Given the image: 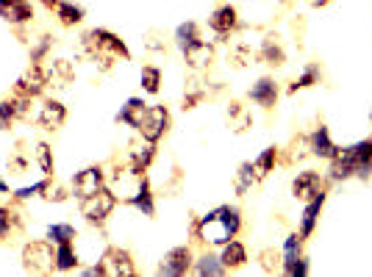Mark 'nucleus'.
<instances>
[{
	"label": "nucleus",
	"instance_id": "f257e3e1",
	"mask_svg": "<svg viewBox=\"0 0 372 277\" xmlns=\"http://www.w3.org/2000/svg\"><path fill=\"white\" fill-rule=\"evenodd\" d=\"M239 230H242V214L234 205H220L201 216L198 222H192V236L214 247L228 244L231 239H237Z\"/></svg>",
	"mask_w": 372,
	"mask_h": 277
},
{
	"label": "nucleus",
	"instance_id": "f03ea898",
	"mask_svg": "<svg viewBox=\"0 0 372 277\" xmlns=\"http://www.w3.org/2000/svg\"><path fill=\"white\" fill-rule=\"evenodd\" d=\"M81 47H84V53L92 59V62L101 67L103 72H108L114 62H131V50H128V45L117 36V33L106 31V28H92V31L84 33V39H81Z\"/></svg>",
	"mask_w": 372,
	"mask_h": 277
},
{
	"label": "nucleus",
	"instance_id": "7ed1b4c3",
	"mask_svg": "<svg viewBox=\"0 0 372 277\" xmlns=\"http://www.w3.org/2000/svg\"><path fill=\"white\" fill-rule=\"evenodd\" d=\"M331 181H347V178H359V181H370L372 178V136L361 139L344 150H337L331 158Z\"/></svg>",
	"mask_w": 372,
	"mask_h": 277
},
{
	"label": "nucleus",
	"instance_id": "20e7f679",
	"mask_svg": "<svg viewBox=\"0 0 372 277\" xmlns=\"http://www.w3.org/2000/svg\"><path fill=\"white\" fill-rule=\"evenodd\" d=\"M23 269L34 275L56 272V244L50 239H36L23 247Z\"/></svg>",
	"mask_w": 372,
	"mask_h": 277
},
{
	"label": "nucleus",
	"instance_id": "39448f33",
	"mask_svg": "<svg viewBox=\"0 0 372 277\" xmlns=\"http://www.w3.org/2000/svg\"><path fill=\"white\" fill-rule=\"evenodd\" d=\"M117 208V194L111 188H101L98 194L81 200V216L89 222V225H106V219L111 216V211Z\"/></svg>",
	"mask_w": 372,
	"mask_h": 277
},
{
	"label": "nucleus",
	"instance_id": "423d86ee",
	"mask_svg": "<svg viewBox=\"0 0 372 277\" xmlns=\"http://www.w3.org/2000/svg\"><path fill=\"white\" fill-rule=\"evenodd\" d=\"M101 275L106 277H134L136 275V264L131 258L128 249L123 247H108L101 258Z\"/></svg>",
	"mask_w": 372,
	"mask_h": 277
},
{
	"label": "nucleus",
	"instance_id": "0eeeda50",
	"mask_svg": "<svg viewBox=\"0 0 372 277\" xmlns=\"http://www.w3.org/2000/svg\"><path fill=\"white\" fill-rule=\"evenodd\" d=\"M169 123H172V120H169L167 106H147V114H145V120L139 125V133H142L145 142L159 145V142L167 136Z\"/></svg>",
	"mask_w": 372,
	"mask_h": 277
},
{
	"label": "nucleus",
	"instance_id": "6e6552de",
	"mask_svg": "<svg viewBox=\"0 0 372 277\" xmlns=\"http://www.w3.org/2000/svg\"><path fill=\"white\" fill-rule=\"evenodd\" d=\"M192 266H195L192 247H172L167 255L162 258V264H159V275L181 277V275H186Z\"/></svg>",
	"mask_w": 372,
	"mask_h": 277
},
{
	"label": "nucleus",
	"instance_id": "1a4fd4ad",
	"mask_svg": "<svg viewBox=\"0 0 372 277\" xmlns=\"http://www.w3.org/2000/svg\"><path fill=\"white\" fill-rule=\"evenodd\" d=\"M101 188H106V172L103 166H86L72 178V194L78 200H86L92 194H98Z\"/></svg>",
	"mask_w": 372,
	"mask_h": 277
},
{
	"label": "nucleus",
	"instance_id": "9d476101",
	"mask_svg": "<svg viewBox=\"0 0 372 277\" xmlns=\"http://www.w3.org/2000/svg\"><path fill=\"white\" fill-rule=\"evenodd\" d=\"M208 28L217 33L220 39L231 36V33L239 28V11H237V6H231V3H222V6H217V9L211 11V17H208Z\"/></svg>",
	"mask_w": 372,
	"mask_h": 277
},
{
	"label": "nucleus",
	"instance_id": "9b49d317",
	"mask_svg": "<svg viewBox=\"0 0 372 277\" xmlns=\"http://www.w3.org/2000/svg\"><path fill=\"white\" fill-rule=\"evenodd\" d=\"M47 89V78H45V67L42 64H31L23 78L14 84V94L20 97H39V94Z\"/></svg>",
	"mask_w": 372,
	"mask_h": 277
},
{
	"label": "nucleus",
	"instance_id": "f8f14e48",
	"mask_svg": "<svg viewBox=\"0 0 372 277\" xmlns=\"http://www.w3.org/2000/svg\"><path fill=\"white\" fill-rule=\"evenodd\" d=\"M67 123V106L64 103H59V100H45L42 106H39V114H36V125L42 128V130H59L62 125Z\"/></svg>",
	"mask_w": 372,
	"mask_h": 277
},
{
	"label": "nucleus",
	"instance_id": "ddd939ff",
	"mask_svg": "<svg viewBox=\"0 0 372 277\" xmlns=\"http://www.w3.org/2000/svg\"><path fill=\"white\" fill-rule=\"evenodd\" d=\"M0 17L9 26L20 28L34 20V6H31V0H0Z\"/></svg>",
	"mask_w": 372,
	"mask_h": 277
},
{
	"label": "nucleus",
	"instance_id": "4468645a",
	"mask_svg": "<svg viewBox=\"0 0 372 277\" xmlns=\"http://www.w3.org/2000/svg\"><path fill=\"white\" fill-rule=\"evenodd\" d=\"M320 191H322V178H320V172H314V169L298 172V178L292 181V197H295V200L308 203V200L317 197Z\"/></svg>",
	"mask_w": 372,
	"mask_h": 277
},
{
	"label": "nucleus",
	"instance_id": "2eb2a0df",
	"mask_svg": "<svg viewBox=\"0 0 372 277\" xmlns=\"http://www.w3.org/2000/svg\"><path fill=\"white\" fill-rule=\"evenodd\" d=\"M45 78H47V86L67 89L69 84L75 81V67L67 59H53V62L45 67Z\"/></svg>",
	"mask_w": 372,
	"mask_h": 277
},
{
	"label": "nucleus",
	"instance_id": "dca6fc26",
	"mask_svg": "<svg viewBox=\"0 0 372 277\" xmlns=\"http://www.w3.org/2000/svg\"><path fill=\"white\" fill-rule=\"evenodd\" d=\"M184 53V62L189 69H195V72H201L205 69L208 64L214 62V45L211 42H203V39H198L195 45H189L186 50H181Z\"/></svg>",
	"mask_w": 372,
	"mask_h": 277
},
{
	"label": "nucleus",
	"instance_id": "f3484780",
	"mask_svg": "<svg viewBox=\"0 0 372 277\" xmlns=\"http://www.w3.org/2000/svg\"><path fill=\"white\" fill-rule=\"evenodd\" d=\"M225 123L234 133H247L253 128V111L242 100H231L225 108Z\"/></svg>",
	"mask_w": 372,
	"mask_h": 277
},
{
	"label": "nucleus",
	"instance_id": "a211bd4d",
	"mask_svg": "<svg viewBox=\"0 0 372 277\" xmlns=\"http://www.w3.org/2000/svg\"><path fill=\"white\" fill-rule=\"evenodd\" d=\"M337 145H334V139H331V130L325 128V125H320L311 136H308V153L317 155V158H334L337 155Z\"/></svg>",
	"mask_w": 372,
	"mask_h": 277
},
{
	"label": "nucleus",
	"instance_id": "6ab92c4d",
	"mask_svg": "<svg viewBox=\"0 0 372 277\" xmlns=\"http://www.w3.org/2000/svg\"><path fill=\"white\" fill-rule=\"evenodd\" d=\"M247 97L253 100V103H259L261 108H267L270 111L272 106L278 103V84L272 81V78H259L253 86H250V92H247Z\"/></svg>",
	"mask_w": 372,
	"mask_h": 277
},
{
	"label": "nucleus",
	"instance_id": "aec40b11",
	"mask_svg": "<svg viewBox=\"0 0 372 277\" xmlns=\"http://www.w3.org/2000/svg\"><path fill=\"white\" fill-rule=\"evenodd\" d=\"M256 59H259V62H264V64H270V67H283V64H286L283 45H281V39H278L275 33H267V36L261 39V47H259Z\"/></svg>",
	"mask_w": 372,
	"mask_h": 277
},
{
	"label": "nucleus",
	"instance_id": "412c9836",
	"mask_svg": "<svg viewBox=\"0 0 372 277\" xmlns=\"http://www.w3.org/2000/svg\"><path fill=\"white\" fill-rule=\"evenodd\" d=\"M145 114H147V103L142 100V97H128L125 100V106L117 111V123L128 125V128H134L139 130V125L145 120Z\"/></svg>",
	"mask_w": 372,
	"mask_h": 277
},
{
	"label": "nucleus",
	"instance_id": "4be33fe9",
	"mask_svg": "<svg viewBox=\"0 0 372 277\" xmlns=\"http://www.w3.org/2000/svg\"><path fill=\"white\" fill-rule=\"evenodd\" d=\"M325 188L317 194V197H311L308 203H305V211H303V219H300V236L308 239L311 233H314V227H317V219L322 214V205H325Z\"/></svg>",
	"mask_w": 372,
	"mask_h": 277
},
{
	"label": "nucleus",
	"instance_id": "5701e85b",
	"mask_svg": "<svg viewBox=\"0 0 372 277\" xmlns=\"http://www.w3.org/2000/svg\"><path fill=\"white\" fill-rule=\"evenodd\" d=\"M134 208H139L145 216H156V205H153V191H150V181L142 175L139 178V186H136V191L131 194V200H128Z\"/></svg>",
	"mask_w": 372,
	"mask_h": 277
},
{
	"label": "nucleus",
	"instance_id": "b1692460",
	"mask_svg": "<svg viewBox=\"0 0 372 277\" xmlns=\"http://www.w3.org/2000/svg\"><path fill=\"white\" fill-rule=\"evenodd\" d=\"M153 158H156V145L153 142H145V145H134L131 147V158H128V166L134 169V172H145L150 164H153Z\"/></svg>",
	"mask_w": 372,
	"mask_h": 277
},
{
	"label": "nucleus",
	"instance_id": "393cba45",
	"mask_svg": "<svg viewBox=\"0 0 372 277\" xmlns=\"http://www.w3.org/2000/svg\"><path fill=\"white\" fill-rule=\"evenodd\" d=\"M56 17H59V23H62L64 28H75V26L84 23L86 11H84V6H78V3H72V0H62L59 9H56Z\"/></svg>",
	"mask_w": 372,
	"mask_h": 277
},
{
	"label": "nucleus",
	"instance_id": "a878e982",
	"mask_svg": "<svg viewBox=\"0 0 372 277\" xmlns=\"http://www.w3.org/2000/svg\"><path fill=\"white\" fill-rule=\"evenodd\" d=\"M220 261H222L225 269H239V266H244V261H247V249H244L242 242L231 239L228 244H222V255H220Z\"/></svg>",
	"mask_w": 372,
	"mask_h": 277
},
{
	"label": "nucleus",
	"instance_id": "bb28decb",
	"mask_svg": "<svg viewBox=\"0 0 372 277\" xmlns=\"http://www.w3.org/2000/svg\"><path fill=\"white\" fill-rule=\"evenodd\" d=\"M78 266H81V258H78L72 242L56 244V272H72V269H78Z\"/></svg>",
	"mask_w": 372,
	"mask_h": 277
},
{
	"label": "nucleus",
	"instance_id": "cd10ccee",
	"mask_svg": "<svg viewBox=\"0 0 372 277\" xmlns=\"http://www.w3.org/2000/svg\"><path fill=\"white\" fill-rule=\"evenodd\" d=\"M228 269L222 266V261L217 258V255H211V252H205V255H201L198 261H195V275L201 277H220L225 275Z\"/></svg>",
	"mask_w": 372,
	"mask_h": 277
},
{
	"label": "nucleus",
	"instance_id": "c85d7f7f",
	"mask_svg": "<svg viewBox=\"0 0 372 277\" xmlns=\"http://www.w3.org/2000/svg\"><path fill=\"white\" fill-rule=\"evenodd\" d=\"M139 84H142V92L159 94L162 92V69L156 64H145L142 75H139Z\"/></svg>",
	"mask_w": 372,
	"mask_h": 277
},
{
	"label": "nucleus",
	"instance_id": "c756f323",
	"mask_svg": "<svg viewBox=\"0 0 372 277\" xmlns=\"http://www.w3.org/2000/svg\"><path fill=\"white\" fill-rule=\"evenodd\" d=\"M259 181V175H256V166H253V161H244V164H239L237 169V181H234V188H237V194H247L253 183Z\"/></svg>",
	"mask_w": 372,
	"mask_h": 277
},
{
	"label": "nucleus",
	"instance_id": "7c9ffc66",
	"mask_svg": "<svg viewBox=\"0 0 372 277\" xmlns=\"http://www.w3.org/2000/svg\"><path fill=\"white\" fill-rule=\"evenodd\" d=\"M20 225H23V214H17L9 205H0V242H6L14 233V227H20Z\"/></svg>",
	"mask_w": 372,
	"mask_h": 277
},
{
	"label": "nucleus",
	"instance_id": "2f4dec72",
	"mask_svg": "<svg viewBox=\"0 0 372 277\" xmlns=\"http://www.w3.org/2000/svg\"><path fill=\"white\" fill-rule=\"evenodd\" d=\"M198 39H201V26L192 23V20H189V23H181V26L175 28V45H178L181 50H186V47L195 45Z\"/></svg>",
	"mask_w": 372,
	"mask_h": 277
},
{
	"label": "nucleus",
	"instance_id": "473e14b6",
	"mask_svg": "<svg viewBox=\"0 0 372 277\" xmlns=\"http://www.w3.org/2000/svg\"><path fill=\"white\" fill-rule=\"evenodd\" d=\"M320 78H322V72H320V67L317 64H305L303 72L298 75V81L289 86V94L300 92V89H308V86H314V84H320Z\"/></svg>",
	"mask_w": 372,
	"mask_h": 277
},
{
	"label": "nucleus",
	"instance_id": "72a5a7b5",
	"mask_svg": "<svg viewBox=\"0 0 372 277\" xmlns=\"http://www.w3.org/2000/svg\"><path fill=\"white\" fill-rule=\"evenodd\" d=\"M47 239H50L53 244H67V242H75V239H78V233H75V227H72L69 222H56V225L47 227Z\"/></svg>",
	"mask_w": 372,
	"mask_h": 277
},
{
	"label": "nucleus",
	"instance_id": "f704fd0d",
	"mask_svg": "<svg viewBox=\"0 0 372 277\" xmlns=\"http://www.w3.org/2000/svg\"><path fill=\"white\" fill-rule=\"evenodd\" d=\"M36 164H39V169H42L45 178H53L56 161H53V150H50L47 142H39V145H36Z\"/></svg>",
	"mask_w": 372,
	"mask_h": 277
},
{
	"label": "nucleus",
	"instance_id": "c9c22d12",
	"mask_svg": "<svg viewBox=\"0 0 372 277\" xmlns=\"http://www.w3.org/2000/svg\"><path fill=\"white\" fill-rule=\"evenodd\" d=\"M300 255H303V236H300V233H289L286 242H283V264H281V269H283L286 264L298 261Z\"/></svg>",
	"mask_w": 372,
	"mask_h": 277
},
{
	"label": "nucleus",
	"instance_id": "e433bc0d",
	"mask_svg": "<svg viewBox=\"0 0 372 277\" xmlns=\"http://www.w3.org/2000/svg\"><path fill=\"white\" fill-rule=\"evenodd\" d=\"M205 94H208L205 86H201L198 81H189V84H186V92H184V111L198 108V106L205 100Z\"/></svg>",
	"mask_w": 372,
	"mask_h": 277
},
{
	"label": "nucleus",
	"instance_id": "4c0bfd02",
	"mask_svg": "<svg viewBox=\"0 0 372 277\" xmlns=\"http://www.w3.org/2000/svg\"><path fill=\"white\" fill-rule=\"evenodd\" d=\"M253 59H256V53L244 45V42H237L231 50H228V62L234 64L237 69H244V67H250L253 64Z\"/></svg>",
	"mask_w": 372,
	"mask_h": 277
},
{
	"label": "nucleus",
	"instance_id": "58836bf2",
	"mask_svg": "<svg viewBox=\"0 0 372 277\" xmlns=\"http://www.w3.org/2000/svg\"><path fill=\"white\" fill-rule=\"evenodd\" d=\"M275 161H278V147L272 145V147H267L264 153L259 155L256 161H253V166H256V175H259V181H264L267 175L272 172V166H275Z\"/></svg>",
	"mask_w": 372,
	"mask_h": 277
},
{
	"label": "nucleus",
	"instance_id": "ea45409f",
	"mask_svg": "<svg viewBox=\"0 0 372 277\" xmlns=\"http://www.w3.org/2000/svg\"><path fill=\"white\" fill-rule=\"evenodd\" d=\"M50 47H53V36H50V33H42V36L34 42V47H31V64L45 62L47 53H50Z\"/></svg>",
	"mask_w": 372,
	"mask_h": 277
},
{
	"label": "nucleus",
	"instance_id": "a19ab883",
	"mask_svg": "<svg viewBox=\"0 0 372 277\" xmlns=\"http://www.w3.org/2000/svg\"><path fill=\"white\" fill-rule=\"evenodd\" d=\"M17 120H20V117H17L14 100H0V130H9Z\"/></svg>",
	"mask_w": 372,
	"mask_h": 277
},
{
	"label": "nucleus",
	"instance_id": "79ce46f5",
	"mask_svg": "<svg viewBox=\"0 0 372 277\" xmlns=\"http://www.w3.org/2000/svg\"><path fill=\"white\" fill-rule=\"evenodd\" d=\"M50 188V178H45V181H36L31 186H23V188H17L14 191V197L17 200H31V197H39V194H45Z\"/></svg>",
	"mask_w": 372,
	"mask_h": 277
},
{
	"label": "nucleus",
	"instance_id": "37998d69",
	"mask_svg": "<svg viewBox=\"0 0 372 277\" xmlns=\"http://www.w3.org/2000/svg\"><path fill=\"white\" fill-rule=\"evenodd\" d=\"M259 258H261V269H264L267 275L278 272V269H281V264H283V255H278L275 249H264Z\"/></svg>",
	"mask_w": 372,
	"mask_h": 277
},
{
	"label": "nucleus",
	"instance_id": "c03bdc74",
	"mask_svg": "<svg viewBox=\"0 0 372 277\" xmlns=\"http://www.w3.org/2000/svg\"><path fill=\"white\" fill-rule=\"evenodd\" d=\"M283 272H286L289 277H305L308 272H311V264H308V258H303V255H300L298 261L286 264V266H283Z\"/></svg>",
	"mask_w": 372,
	"mask_h": 277
},
{
	"label": "nucleus",
	"instance_id": "a18cd8bd",
	"mask_svg": "<svg viewBox=\"0 0 372 277\" xmlns=\"http://www.w3.org/2000/svg\"><path fill=\"white\" fill-rule=\"evenodd\" d=\"M47 203H64L69 194H67V188H62V186H50L45 194H42Z\"/></svg>",
	"mask_w": 372,
	"mask_h": 277
},
{
	"label": "nucleus",
	"instance_id": "49530a36",
	"mask_svg": "<svg viewBox=\"0 0 372 277\" xmlns=\"http://www.w3.org/2000/svg\"><path fill=\"white\" fill-rule=\"evenodd\" d=\"M26 166H28V161H26L23 155L9 158V169H11V172H17V175H20V172H26Z\"/></svg>",
	"mask_w": 372,
	"mask_h": 277
},
{
	"label": "nucleus",
	"instance_id": "de8ad7c7",
	"mask_svg": "<svg viewBox=\"0 0 372 277\" xmlns=\"http://www.w3.org/2000/svg\"><path fill=\"white\" fill-rule=\"evenodd\" d=\"M39 3H42V6H45V9H47V11H56V9H59V3H62V0H39Z\"/></svg>",
	"mask_w": 372,
	"mask_h": 277
},
{
	"label": "nucleus",
	"instance_id": "09e8293b",
	"mask_svg": "<svg viewBox=\"0 0 372 277\" xmlns=\"http://www.w3.org/2000/svg\"><path fill=\"white\" fill-rule=\"evenodd\" d=\"M308 3H311V6H314V9H325V6H328V3H331V0H308Z\"/></svg>",
	"mask_w": 372,
	"mask_h": 277
},
{
	"label": "nucleus",
	"instance_id": "8fccbe9b",
	"mask_svg": "<svg viewBox=\"0 0 372 277\" xmlns=\"http://www.w3.org/2000/svg\"><path fill=\"white\" fill-rule=\"evenodd\" d=\"M6 191H9V186L3 183V181H0V194H6Z\"/></svg>",
	"mask_w": 372,
	"mask_h": 277
}]
</instances>
